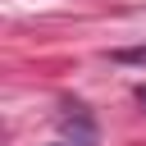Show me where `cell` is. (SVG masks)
<instances>
[{
	"mask_svg": "<svg viewBox=\"0 0 146 146\" xmlns=\"http://www.w3.org/2000/svg\"><path fill=\"white\" fill-rule=\"evenodd\" d=\"M114 59H123V64H141V59H146V46H137V50H114Z\"/></svg>",
	"mask_w": 146,
	"mask_h": 146,
	"instance_id": "1",
	"label": "cell"
},
{
	"mask_svg": "<svg viewBox=\"0 0 146 146\" xmlns=\"http://www.w3.org/2000/svg\"><path fill=\"white\" fill-rule=\"evenodd\" d=\"M137 100H141V105H146V87H137Z\"/></svg>",
	"mask_w": 146,
	"mask_h": 146,
	"instance_id": "2",
	"label": "cell"
}]
</instances>
